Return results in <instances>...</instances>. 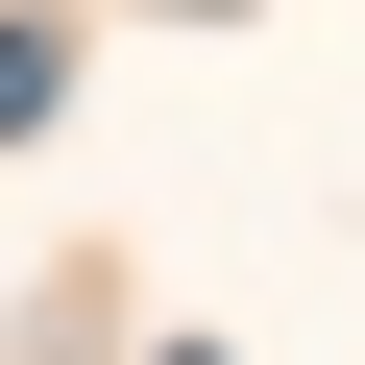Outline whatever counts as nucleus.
I'll list each match as a JSON object with an SVG mask.
<instances>
[{"mask_svg":"<svg viewBox=\"0 0 365 365\" xmlns=\"http://www.w3.org/2000/svg\"><path fill=\"white\" fill-rule=\"evenodd\" d=\"M49 98H73V49H49V25H0V146H25Z\"/></svg>","mask_w":365,"mask_h":365,"instance_id":"nucleus-1","label":"nucleus"},{"mask_svg":"<svg viewBox=\"0 0 365 365\" xmlns=\"http://www.w3.org/2000/svg\"><path fill=\"white\" fill-rule=\"evenodd\" d=\"M170 365H220V341H170Z\"/></svg>","mask_w":365,"mask_h":365,"instance_id":"nucleus-2","label":"nucleus"}]
</instances>
